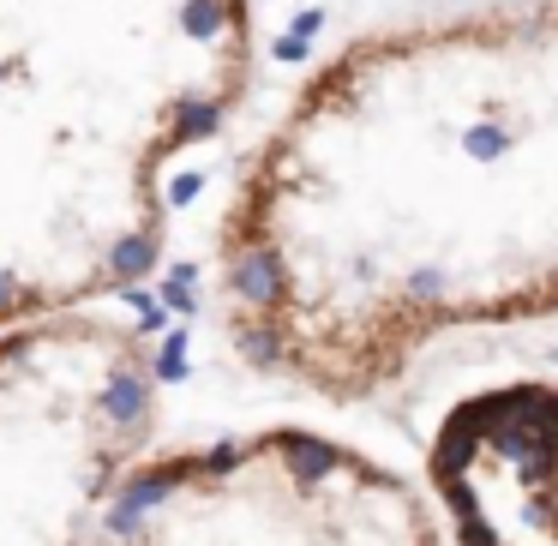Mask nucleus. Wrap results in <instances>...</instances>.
I'll use <instances>...</instances> for the list:
<instances>
[{
	"mask_svg": "<svg viewBox=\"0 0 558 546\" xmlns=\"http://www.w3.org/2000/svg\"><path fill=\"white\" fill-rule=\"evenodd\" d=\"M222 337L318 402L558 313V0L397 19L294 85L217 222Z\"/></svg>",
	"mask_w": 558,
	"mask_h": 546,
	"instance_id": "nucleus-1",
	"label": "nucleus"
},
{
	"mask_svg": "<svg viewBox=\"0 0 558 546\" xmlns=\"http://www.w3.org/2000/svg\"><path fill=\"white\" fill-rule=\"evenodd\" d=\"M253 73V0H0V330L150 277Z\"/></svg>",
	"mask_w": 558,
	"mask_h": 546,
	"instance_id": "nucleus-2",
	"label": "nucleus"
},
{
	"mask_svg": "<svg viewBox=\"0 0 558 546\" xmlns=\"http://www.w3.org/2000/svg\"><path fill=\"white\" fill-rule=\"evenodd\" d=\"M157 421V354L133 318L78 306L0 330V546H109Z\"/></svg>",
	"mask_w": 558,
	"mask_h": 546,
	"instance_id": "nucleus-3",
	"label": "nucleus"
},
{
	"mask_svg": "<svg viewBox=\"0 0 558 546\" xmlns=\"http://www.w3.org/2000/svg\"><path fill=\"white\" fill-rule=\"evenodd\" d=\"M109 546H450L433 486L313 426L157 445L109 510Z\"/></svg>",
	"mask_w": 558,
	"mask_h": 546,
	"instance_id": "nucleus-4",
	"label": "nucleus"
},
{
	"mask_svg": "<svg viewBox=\"0 0 558 546\" xmlns=\"http://www.w3.org/2000/svg\"><path fill=\"white\" fill-rule=\"evenodd\" d=\"M433 498L450 546H558V390L498 385L450 409Z\"/></svg>",
	"mask_w": 558,
	"mask_h": 546,
	"instance_id": "nucleus-5",
	"label": "nucleus"
}]
</instances>
